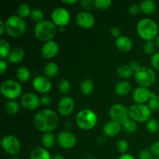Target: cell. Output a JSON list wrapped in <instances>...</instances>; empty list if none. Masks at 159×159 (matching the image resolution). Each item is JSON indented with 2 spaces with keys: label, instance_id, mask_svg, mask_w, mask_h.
I'll use <instances>...</instances> for the list:
<instances>
[{
  "label": "cell",
  "instance_id": "obj_10",
  "mask_svg": "<svg viewBox=\"0 0 159 159\" xmlns=\"http://www.w3.org/2000/svg\"><path fill=\"white\" fill-rule=\"evenodd\" d=\"M110 117L111 118V120L122 125L127 120L130 119L129 110L123 104H114L110 110Z\"/></svg>",
  "mask_w": 159,
  "mask_h": 159
},
{
  "label": "cell",
  "instance_id": "obj_19",
  "mask_svg": "<svg viewBox=\"0 0 159 159\" xmlns=\"http://www.w3.org/2000/svg\"><path fill=\"white\" fill-rule=\"evenodd\" d=\"M121 129H122V125H120L118 123L111 120L107 122L103 126L102 131H103V134L107 137L113 138V137L117 136L120 133Z\"/></svg>",
  "mask_w": 159,
  "mask_h": 159
},
{
  "label": "cell",
  "instance_id": "obj_46",
  "mask_svg": "<svg viewBox=\"0 0 159 159\" xmlns=\"http://www.w3.org/2000/svg\"><path fill=\"white\" fill-rule=\"evenodd\" d=\"M110 34L113 37L117 39L118 37H120V28L116 27V26H113L110 29Z\"/></svg>",
  "mask_w": 159,
  "mask_h": 159
},
{
  "label": "cell",
  "instance_id": "obj_55",
  "mask_svg": "<svg viewBox=\"0 0 159 159\" xmlns=\"http://www.w3.org/2000/svg\"><path fill=\"white\" fill-rule=\"evenodd\" d=\"M59 30H60L61 32H63V31L65 30V27H59Z\"/></svg>",
  "mask_w": 159,
  "mask_h": 159
},
{
  "label": "cell",
  "instance_id": "obj_27",
  "mask_svg": "<svg viewBox=\"0 0 159 159\" xmlns=\"http://www.w3.org/2000/svg\"><path fill=\"white\" fill-rule=\"evenodd\" d=\"M116 74L121 79H129L134 75V71L132 70L129 65H123L118 67L116 70Z\"/></svg>",
  "mask_w": 159,
  "mask_h": 159
},
{
  "label": "cell",
  "instance_id": "obj_11",
  "mask_svg": "<svg viewBox=\"0 0 159 159\" xmlns=\"http://www.w3.org/2000/svg\"><path fill=\"white\" fill-rule=\"evenodd\" d=\"M51 19L55 26L65 27L70 21V13L65 8H57L52 12Z\"/></svg>",
  "mask_w": 159,
  "mask_h": 159
},
{
  "label": "cell",
  "instance_id": "obj_39",
  "mask_svg": "<svg viewBox=\"0 0 159 159\" xmlns=\"http://www.w3.org/2000/svg\"><path fill=\"white\" fill-rule=\"evenodd\" d=\"M112 4V1L110 0H95L94 6L99 9H108Z\"/></svg>",
  "mask_w": 159,
  "mask_h": 159
},
{
  "label": "cell",
  "instance_id": "obj_31",
  "mask_svg": "<svg viewBox=\"0 0 159 159\" xmlns=\"http://www.w3.org/2000/svg\"><path fill=\"white\" fill-rule=\"evenodd\" d=\"M5 110L9 115H15L20 110V106L15 100H9L5 105Z\"/></svg>",
  "mask_w": 159,
  "mask_h": 159
},
{
  "label": "cell",
  "instance_id": "obj_36",
  "mask_svg": "<svg viewBox=\"0 0 159 159\" xmlns=\"http://www.w3.org/2000/svg\"><path fill=\"white\" fill-rule=\"evenodd\" d=\"M57 88H58L59 92H60L61 94H67V93L69 92L70 88H71V85H70L69 81L67 80V79H61L58 82V85H57Z\"/></svg>",
  "mask_w": 159,
  "mask_h": 159
},
{
  "label": "cell",
  "instance_id": "obj_51",
  "mask_svg": "<svg viewBox=\"0 0 159 159\" xmlns=\"http://www.w3.org/2000/svg\"><path fill=\"white\" fill-rule=\"evenodd\" d=\"M119 159H135V158L133 155H129V154H124L120 157Z\"/></svg>",
  "mask_w": 159,
  "mask_h": 159
},
{
  "label": "cell",
  "instance_id": "obj_35",
  "mask_svg": "<svg viewBox=\"0 0 159 159\" xmlns=\"http://www.w3.org/2000/svg\"><path fill=\"white\" fill-rule=\"evenodd\" d=\"M146 129L151 134H155L159 130V123L155 119H149L146 124Z\"/></svg>",
  "mask_w": 159,
  "mask_h": 159
},
{
  "label": "cell",
  "instance_id": "obj_16",
  "mask_svg": "<svg viewBox=\"0 0 159 159\" xmlns=\"http://www.w3.org/2000/svg\"><path fill=\"white\" fill-rule=\"evenodd\" d=\"M78 26L83 29H91L95 24V18L90 12H80L77 14L75 19Z\"/></svg>",
  "mask_w": 159,
  "mask_h": 159
},
{
  "label": "cell",
  "instance_id": "obj_43",
  "mask_svg": "<svg viewBox=\"0 0 159 159\" xmlns=\"http://www.w3.org/2000/svg\"><path fill=\"white\" fill-rule=\"evenodd\" d=\"M150 151L152 155H155V158H159V141H156L152 144Z\"/></svg>",
  "mask_w": 159,
  "mask_h": 159
},
{
  "label": "cell",
  "instance_id": "obj_49",
  "mask_svg": "<svg viewBox=\"0 0 159 159\" xmlns=\"http://www.w3.org/2000/svg\"><path fill=\"white\" fill-rule=\"evenodd\" d=\"M51 102V99L49 96L43 95V96L40 98V102H41V104H43V105H48Z\"/></svg>",
  "mask_w": 159,
  "mask_h": 159
},
{
  "label": "cell",
  "instance_id": "obj_2",
  "mask_svg": "<svg viewBox=\"0 0 159 159\" xmlns=\"http://www.w3.org/2000/svg\"><path fill=\"white\" fill-rule=\"evenodd\" d=\"M137 31L141 39L145 41H153L158 36V26L152 19L145 18L138 22Z\"/></svg>",
  "mask_w": 159,
  "mask_h": 159
},
{
  "label": "cell",
  "instance_id": "obj_7",
  "mask_svg": "<svg viewBox=\"0 0 159 159\" xmlns=\"http://www.w3.org/2000/svg\"><path fill=\"white\" fill-rule=\"evenodd\" d=\"M0 91L6 99L14 100L20 96L23 89L19 82L12 79H8L2 83Z\"/></svg>",
  "mask_w": 159,
  "mask_h": 159
},
{
  "label": "cell",
  "instance_id": "obj_22",
  "mask_svg": "<svg viewBox=\"0 0 159 159\" xmlns=\"http://www.w3.org/2000/svg\"><path fill=\"white\" fill-rule=\"evenodd\" d=\"M115 93L119 96H126L131 90V84L128 81H120L115 85Z\"/></svg>",
  "mask_w": 159,
  "mask_h": 159
},
{
  "label": "cell",
  "instance_id": "obj_57",
  "mask_svg": "<svg viewBox=\"0 0 159 159\" xmlns=\"http://www.w3.org/2000/svg\"><path fill=\"white\" fill-rule=\"evenodd\" d=\"M152 159H159V158H152Z\"/></svg>",
  "mask_w": 159,
  "mask_h": 159
},
{
  "label": "cell",
  "instance_id": "obj_1",
  "mask_svg": "<svg viewBox=\"0 0 159 159\" xmlns=\"http://www.w3.org/2000/svg\"><path fill=\"white\" fill-rule=\"evenodd\" d=\"M59 118L52 110L44 109L39 111L34 116V124L36 128L43 133H49L57 128Z\"/></svg>",
  "mask_w": 159,
  "mask_h": 159
},
{
  "label": "cell",
  "instance_id": "obj_45",
  "mask_svg": "<svg viewBox=\"0 0 159 159\" xmlns=\"http://www.w3.org/2000/svg\"><path fill=\"white\" fill-rule=\"evenodd\" d=\"M139 11H140L139 6H138V5L136 4L132 5V6H130L128 9L129 14H130V15L132 16H135L137 15V14H138Z\"/></svg>",
  "mask_w": 159,
  "mask_h": 159
},
{
  "label": "cell",
  "instance_id": "obj_18",
  "mask_svg": "<svg viewBox=\"0 0 159 159\" xmlns=\"http://www.w3.org/2000/svg\"><path fill=\"white\" fill-rule=\"evenodd\" d=\"M152 92L146 87H137L133 93V99L136 103L144 104L148 102L151 97Z\"/></svg>",
  "mask_w": 159,
  "mask_h": 159
},
{
  "label": "cell",
  "instance_id": "obj_5",
  "mask_svg": "<svg viewBox=\"0 0 159 159\" xmlns=\"http://www.w3.org/2000/svg\"><path fill=\"white\" fill-rule=\"evenodd\" d=\"M76 124L82 130H89L97 124V116L93 110L84 109L79 111L76 116Z\"/></svg>",
  "mask_w": 159,
  "mask_h": 159
},
{
  "label": "cell",
  "instance_id": "obj_52",
  "mask_svg": "<svg viewBox=\"0 0 159 159\" xmlns=\"http://www.w3.org/2000/svg\"><path fill=\"white\" fill-rule=\"evenodd\" d=\"M78 0H68V1H67V0H63L62 1V2L63 3H65V4H75V3L78 2Z\"/></svg>",
  "mask_w": 159,
  "mask_h": 159
},
{
  "label": "cell",
  "instance_id": "obj_53",
  "mask_svg": "<svg viewBox=\"0 0 159 159\" xmlns=\"http://www.w3.org/2000/svg\"><path fill=\"white\" fill-rule=\"evenodd\" d=\"M51 159H65V158L61 155H55L52 157Z\"/></svg>",
  "mask_w": 159,
  "mask_h": 159
},
{
  "label": "cell",
  "instance_id": "obj_30",
  "mask_svg": "<svg viewBox=\"0 0 159 159\" xmlns=\"http://www.w3.org/2000/svg\"><path fill=\"white\" fill-rule=\"evenodd\" d=\"M11 48L9 42L6 40L1 39L0 40V58L1 60H4L6 57L8 58L10 54Z\"/></svg>",
  "mask_w": 159,
  "mask_h": 159
},
{
  "label": "cell",
  "instance_id": "obj_20",
  "mask_svg": "<svg viewBox=\"0 0 159 159\" xmlns=\"http://www.w3.org/2000/svg\"><path fill=\"white\" fill-rule=\"evenodd\" d=\"M116 47L122 52H128L133 48V42L127 36H120L116 40Z\"/></svg>",
  "mask_w": 159,
  "mask_h": 159
},
{
  "label": "cell",
  "instance_id": "obj_37",
  "mask_svg": "<svg viewBox=\"0 0 159 159\" xmlns=\"http://www.w3.org/2000/svg\"><path fill=\"white\" fill-rule=\"evenodd\" d=\"M43 12L41 9H33L30 14V20L32 21L36 22V23H40V22L43 20Z\"/></svg>",
  "mask_w": 159,
  "mask_h": 159
},
{
  "label": "cell",
  "instance_id": "obj_29",
  "mask_svg": "<svg viewBox=\"0 0 159 159\" xmlns=\"http://www.w3.org/2000/svg\"><path fill=\"white\" fill-rule=\"evenodd\" d=\"M80 89L82 91V94L85 96H89L93 93L94 90V84L91 79H85L81 82Z\"/></svg>",
  "mask_w": 159,
  "mask_h": 159
},
{
  "label": "cell",
  "instance_id": "obj_32",
  "mask_svg": "<svg viewBox=\"0 0 159 159\" xmlns=\"http://www.w3.org/2000/svg\"><path fill=\"white\" fill-rule=\"evenodd\" d=\"M31 12L32 10L29 5L26 3H22L17 9V16H19L20 18L24 19L28 16H30Z\"/></svg>",
  "mask_w": 159,
  "mask_h": 159
},
{
  "label": "cell",
  "instance_id": "obj_38",
  "mask_svg": "<svg viewBox=\"0 0 159 159\" xmlns=\"http://www.w3.org/2000/svg\"><path fill=\"white\" fill-rule=\"evenodd\" d=\"M155 49H156V44L154 41H145L143 45V50L148 54L153 55L155 53Z\"/></svg>",
  "mask_w": 159,
  "mask_h": 159
},
{
  "label": "cell",
  "instance_id": "obj_47",
  "mask_svg": "<svg viewBox=\"0 0 159 159\" xmlns=\"http://www.w3.org/2000/svg\"><path fill=\"white\" fill-rule=\"evenodd\" d=\"M129 65H130V68H132V70H133L134 71H136L137 70H138L141 67L138 61H131Z\"/></svg>",
  "mask_w": 159,
  "mask_h": 159
},
{
  "label": "cell",
  "instance_id": "obj_33",
  "mask_svg": "<svg viewBox=\"0 0 159 159\" xmlns=\"http://www.w3.org/2000/svg\"><path fill=\"white\" fill-rule=\"evenodd\" d=\"M148 107L152 111L156 112L159 110V96L152 92L151 97L148 100Z\"/></svg>",
  "mask_w": 159,
  "mask_h": 159
},
{
  "label": "cell",
  "instance_id": "obj_23",
  "mask_svg": "<svg viewBox=\"0 0 159 159\" xmlns=\"http://www.w3.org/2000/svg\"><path fill=\"white\" fill-rule=\"evenodd\" d=\"M25 57V52L21 48H15L11 50L10 54L8 57V61L9 63L17 64L23 61Z\"/></svg>",
  "mask_w": 159,
  "mask_h": 159
},
{
  "label": "cell",
  "instance_id": "obj_8",
  "mask_svg": "<svg viewBox=\"0 0 159 159\" xmlns=\"http://www.w3.org/2000/svg\"><path fill=\"white\" fill-rule=\"evenodd\" d=\"M129 115L130 119L134 120L135 122H147L149 119H151L152 110L149 109L148 106L135 103L129 108Z\"/></svg>",
  "mask_w": 159,
  "mask_h": 159
},
{
  "label": "cell",
  "instance_id": "obj_50",
  "mask_svg": "<svg viewBox=\"0 0 159 159\" xmlns=\"http://www.w3.org/2000/svg\"><path fill=\"white\" fill-rule=\"evenodd\" d=\"M6 31V23L2 20H0V35L2 36Z\"/></svg>",
  "mask_w": 159,
  "mask_h": 159
},
{
  "label": "cell",
  "instance_id": "obj_21",
  "mask_svg": "<svg viewBox=\"0 0 159 159\" xmlns=\"http://www.w3.org/2000/svg\"><path fill=\"white\" fill-rule=\"evenodd\" d=\"M52 157L48 149L43 147H36L30 154V159H51Z\"/></svg>",
  "mask_w": 159,
  "mask_h": 159
},
{
  "label": "cell",
  "instance_id": "obj_34",
  "mask_svg": "<svg viewBox=\"0 0 159 159\" xmlns=\"http://www.w3.org/2000/svg\"><path fill=\"white\" fill-rule=\"evenodd\" d=\"M122 128L124 129V131L127 132L128 134H134L136 132L137 129H138V125H137V122H135L134 120L128 119L125 123L122 124Z\"/></svg>",
  "mask_w": 159,
  "mask_h": 159
},
{
  "label": "cell",
  "instance_id": "obj_41",
  "mask_svg": "<svg viewBox=\"0 0 159 159\" xmlns=\"http://www.w3.org/2000/svg\"><path fill=\"white\" fill-rule=\"evenodd\" d=\"M151 65L152 68L159 71V51L155 52L151 58Z\"/></svg>",
  "mask_w": 159,
  "mask_h": 159
},
{
  "label": "cell",
  "instance_id": "obj_9",
  "mask_svg": "<svg viewBox=\"0 0 159 159\" xmlns=\"http://www.w3.org/2000/svg\"><path fill=\"white\" fill-rule=\"evenodd\" d=\"M2 147L4 152L12 157L18 155L21 151V144L16 137L6 135L2 139Z\"/></svg>",
  "mask_w": 159,
  "mask_h": 159
},
{
  "label": "cell",
  "instance_id": "obj_17",
  "mask_svg": "<svg viewBox=\"0 0 159 159\" xmlns=\"http://www.w3.org/2000/svg\"><path fill=\"white\" fill-rule=\"evenodd\" d=\"M59 46L54 40L46 42L41 49V55L45 59H51L58 54Z\"/></svg>",
  "mask_w": 159,
  "mask_h": 159
},
{
  "label": "cell",
  "instance_id": "obj_24",
  "mask_svg": "<svg viewBox=\"0 0 159 159\" xmlns=\"http://www.w3.org/2000/svg\"><path fill=\"white\" fill-rule=\"evenodd\" d=\"M140 11L146 15L152 14L156 9V4L152 0H144L139 5Z\"/></svg>",
  "mask_w": 159,
  "mask_h": 159
},
{
  "label": "cell",
  "instance_id": "obj_6",
  "mask_svg": "<svg viewBox=\"0 0 159 159\" xmlns=\"http://www.w3.org/2000/svg\"><path fill=\"white\" fill-rule=\"evenodd\" d=\"M135 81L140 86L148 87L152 86L156 81V75L152 68L147 66H141L134 75Z\"/></svg>",
  "mask_w": 159,
  "mask_h": 159
},
{
  "label": "cell",
  "instance_id": "obj_4",
  "mask_svg": "<svg viewBox=\"0 0 159 159\" xmlns=\"http://www.w3.org/2000/svg\"><path fill=\"white\" fill-rule=\"evenodd\" d=\"M6 32L10 37L17 38L23 35L26 29V25L24 20L17 15L10 16L5 22Z\"/></svg>",
  "mask_w": 159,
  "mask_h": 159
},
{
  "label": "cell",
  "instance_id": "obj_14",
  "mask_svg": "<svg viewBox=\"0 0 159 159\" xmlns=\"http://www.w3.org/2000/svg\"><path fill=\"white\" fill-rule=\"evenodd\" d=\"M33 87L39 93H48L52 88V84L50 79L43 75H37L33 79Z\"/></svg>",
  "mask_w": 159,
  "mask_h": 159
},
{
  "label": "cell",
  "instance_id": "obj_42",
  "mask_svg": "<svg viewBox=\"0 0 159 159\" xmlns=\"http://www.w3.org/2000/svg\"><path fill=\"white\" fill-rule=\"evenodd\" d=\"M152 153L151 151L148 150V149H144V150L141 151L138 155V158L139 159H152Z\"/></svg>",
  "mask_w": 159,
  "mask_h": 159
},
{
  "label": "cell",
  "instance_id": "obj_44",
  "mask_svg": "<svg viewBox=\"0 0 159 159\" xmlns=\"http://www.w3.org/2000/svg\"><path fill=\"white\" fill-rule=\"evenodd\" d=\"M81 5L85 9H90L94 6V1L92 0H83L81 2Z\"/></svg>",
  "mask_w": 159,
  "mask_h": 159
},
{
  "label": "cell",
  "instance_id": "obj_3",
  "mask_svg": "<svg viewBox=\"0 0 159 159\" xmlns=\"http://www.w3.org/2000/svg\"><path fill=\"white\" fill-rule=\"evenodd\" d=\"M34 35L36 38L40 41L48 42L52 40L57 32V26L53 22L43 20V21L37 23L34 26Z\"/></svg>",
  "mask_w": 159,
  "mask_h": 159
},
{
  "label": "cell",
  "instance_id": "obj_26",
  "mask_svg": "<svg viewBox=\"0 0 159 159\" xmlns=\"http://www.w3.org/2000/svg\"><path fill=\"white\" fill-rule=\"evenodd\" d=\"M16 76L17 80L20 82H26L29 81L30 78V71L27 67H20L16 70Z\"/></svg>",
  "mask_w": 159,
  "mask_h": 159
},
{
  "label": "cell",
  "instance_id": "obj_56",
  "mask_svg": "<svg viewBox=\"0 0 159 159\" xmlns=\"http://www.w3.org/2000/svg\"><path fill=\"white\" fill-rule=\"evenodd\" d=\"M10 159H21L20 158V157H17V156H14L12 157V158H11Z\"/></svg>",
  "mask_w": 159,
  "mask_h": 159
},
{
  "label": "cell",
  "instance_id": "obj_28",
  "mask_svg": "<svg viewBox=\"0 0 159 159\" xmlns=\"http://www.w3.org/2000/svg\"><path fill=\"white\" fill-rule=\"evenodd\" d=\"M55 136L51 132L43 134V136H42L41 143L43 148L46 149H49L54 147V145L55 144Z\"/></svg>",
  "mask_w": 159,
  "mask_h": 159
},
{
  "label": "cell",
  "instance_id": "obj_40",
  "mask_svg": "<svg viewBox=\"0 0 159 159\" xmlns=\"http://www.w3.org/2000/svg\"><path fill=\"white\" fill-rule=\"evenodd\" d=\"M116 148H117V150L124 155L128 151L129 144L126 140H120L116 144Z\"/></svg>",
  "mask_w": 159,
  "mask_h": 159
},
{
  "label": "cell",
  "instance_id": "obj_48",
  "mask_svg": "<svg viewBox=\"0 0 159 159\" xmlns=\"http://www.w3.org/2000/svg\"><path fill=\"white\" fill-rule=\"evenodd\" d=\"M7 70V63L4 60H0V73L3 75Z\"/></svg>",
  "mask_w": 159,
  "mask_h": 159
},
{
  "label": "cell",
  "instance_id": "obj_12",
  "mask_svg": "<svg viewBox=\"0 0 159 159\" xmlns=\"http://www.w3.org/2000/svg\"><path fill=\"white\" fill-rule=\"evenodd\" d=\"M21 106L27 110H35L41 104L40 98L34 93H26L22 96L20 99Z\"/></svg>",
  "mask_w": 159,
  "mask_h": 159
},
{
  "label": "cell",
  "instance_id": "obj_54",
  "mask_svg": "<svg viewBox=\"0 0 159 159\" xmlns=\"http://www.w3.org/2000/svg\"><path fill=\"white\" fill-rule=\"evenodd\" d=\"M155 44L158 48H159V36H158V37L155 39Z\"/></svg>",
  "mask_w": 159,
  "mask_h": 159
},
{
  "label": "cell",
  "instance_id": "obj_15",
  "mask_svg": "<svg viewBox=\"0 0 159 159\" xmlns=\"http://www.w3.org/2000/svg\"><path fill=\"white\" fill-rule=\"evenodd\" d=\"M75 109V101L71 96H65L59 100L57 110L59 113L64 116H68L72 113Z\"/></svg>",
  "mask_w": 159,
  "mask_h": 159
},
{
  "label": "cell",
  "instance_id": "obj_25",
  "mask_svg": "<svg viewBox=\"0 0 159 159\" xmlns=\"http://www.w3.org/2000/svg\"><path fill=\"white\" fill-rule=\"evenodd\" d=\"M58 66L54 62H49L48 64H47L46 66L44 67V69H43L44 76H46L49 79L56 77L58 74Z\"/></svg>",
  "mask_w": 159,
  "mask_h": 159
},
{
  "label": "cell",
  "instance_id": "obj_13",
  "mask_svg": "<svg viewBox=\"0 0 159 159\" xmlns=\"http://www.w3.org/2000/svg\"><path fill=\"white\" fill-rule=\"evenodd\" d=\"M76 137L70 131H62L57 135V142L64 149H71L76 144Z\"/></svg>",
  "mask_w": 159,
  "mask_h": 159
}]
</instances>
